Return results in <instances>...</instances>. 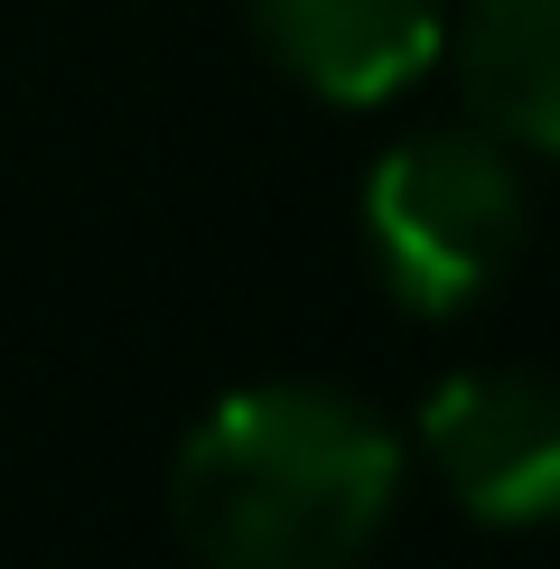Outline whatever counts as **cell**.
<instances>
[{
    "mask_svg": "<svg viewBox=\"0 0 560 569\" xmlns=\"http://www.w3.org/2000/svg\"><path fill=\"white\" fill-rule=\"evenodd\" d=\"M402 439L337 383H243L187 430L169 523L197 569H356L392 523Z\"/></svg>",
    "mask_w": 560,
    "mask_h": 569,
    "instance_id": "6da1fadb",
    "label": "cell"
},
{
    "mask_svg": "<svg viewBox=\"0 0 560 569\" xmlns=\"http://www.w3.org/2000/svg\"><path fill=\"white\" fill-rule=\"evenodd\" d=\"M364 262L411 318H467L532 243V187L486 122L402 131L364 169Z\"/></svg>",
    "mask_w": 560,
    "mask_h": 569,
    "instance_id": "7a4b0ae2",
    "label": "cell"
},
{
    "mask_svg": "<svg viewBox=\"0 0 560 569\" xmlns=\"http://www.w3.org/2000/svg\"><path fill=\"white\" fill-rule=\"evenodd\" d=\"M420 458L486 532L560 523V373L477 365L420 401Z\"/></svg>",
    "mask_w": 560,
    "mask_h": 569,
    "instance_id": "3957f363",
    "label": "cell"
},
{
    "mask_svg": "<svg viewBox=\"0 0 560 569\" xmlns=\"http://www.w3.org/2000/svg\"><path fill=\"white\" fill-rule=\"evenodd\" d=\"M262 57L318 103H392L439 66L449 0H243Z\"/></svg>",
    "mask_w": 560,
    "mask_h": 569,
    "instance_id": "277c9868",
    "label": "cell"
},
{
    "mask_svg": "<svg viewBox=\"0 0 560 569\" xmlns=\"http://www.w3.org/2000/svg\"><path fill=\"white\" fill-rule=\"evenodd\" d=\"M439 47L467 122L513 150H560V0H458Z\"/></svg>",
    "mask_w": 560,
    "mask_h": 569,
    "instance_id": "5b68a950",
    "label": "cell"
}]
</instances>
